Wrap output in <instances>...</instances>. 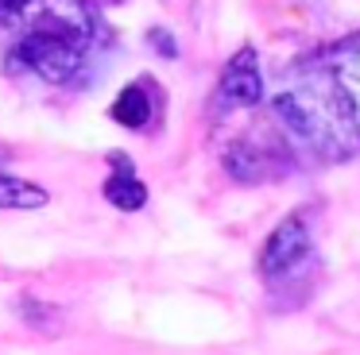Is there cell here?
I'll return each mask as SVG.
<instances>
[{
  "label": "cell",
  "instance_id": "obj_10",
  "mask_svg": "<svg viewBox=\"0 0 360 355\" xmlns=\"http://www.w3.org/2000/svg\"><path fill=\"white\" fill-rule=\"evenodd\" d=\"M148 43L155 54H163V58H179V43H174V35L167 27H151L148 31Z\"/></svg>",
  "mask_w": 360,
  "mask_h": 355
},
{
  "label": "cell",
  "instance_id": "obj_7",
  "mask_svg": "<svg viewBox=\"0 0 360 355\" xmlns=\"http://www.w3.org/2000/svg\"><path fill=\"white\" fill-rule=\"evenodd\" d=\"M109 116L120 123V128H128V131H143L151 123V116H155V105H151L148 85H140V81L124 85V89H120V97L112 100Z\"/></svg>",
  "mask_w": 360,
  "mask_h": 355
},
{
  "label": "cell",
  "instance_id": "obj_5",
  "mask_svg": "<svg viewBox=\"0 0 360 355\" xmlns=\"http://www.w3.org/2000/svg\"><path fill=\"white\" fill-rule=\"evenodd\" d=\"M275 159H279V154H275L271 147H264L256 135L233 139V143L225 147V154H221L229 178H236V182H244V185H256V182H264V178H271Z\"/></svg>",
  "mask_w": 360,
  "mask_h": 355
},
{
  "label": "cell",
  "instance_id": "obj_4",
  "mask_svg": "<svg viewBox=\"0 0 360 355\" xmlns=\"http://www.w3.org/2000/svg\"><path fill=\"white\" fill-rule=\"evenodd\" d=\"M306 255H310V228H306V220L295 213L264 239V247H259V274H264L267 282H279V278H287L298 262H306Z\"/></svg>",
  "mask_w": 360,
  "mask_h": 355
},
{
  "label": "cell",
  "instance_id": "obj_6",
  "mask_svg": "<svg viewBox=\"0 0 360 355\" xmlns=\"http://www.w3.org/2000/svg\"><path fill=\"white\" fill-rule=\"evenodd\" d=\"M109 162H112V174L105 178V185H101L105 201H109L112 208H120V213H136V208H143L148 205V185L136 178L132 159H128L124 151H112Z\"/></svg>",
  "mask_w": 360,
  "mask_h": 355
},
{
  "label": "cell",
  "instance_id": "obj_2",
  "mask_svg": "<svg viewBox=\"0 0 360 355\" xmlns=\"http://www.w3.org/2000/svg\"><path fill=\"white\" fill-rule=\"evenodd\" d=\"M101 20L89 0H0V46L8 74L70 85L101 46Z\"/></svg>",
  "mask_w": 360,
  "mask_h": 355
},
{
  "label": "cell",
  "instance_id": "obj_11",
  "mask_svg": "<svg viewBox=\"0 0 360 355\" xmlns=\"http://www.w3.org/2000/svg\"><path fill=\"white\" fill-rule=\"evenodd\" d=\"M109 4H120V0H109Z\"/></svg>",
  "mask_w": 360,
  "mask_h": 355
},
{
  "label": "cell",
  "instance_id": "obj_3",
  "mask_svg": "<svg viewBox=\"0 0 360 355\" xmlns=\"http://www.w3.org/2000/svg\"><path fill=\"white\" fill-rule=\"evenodd\" d=\"M264 105V74H259L256 46H240L221 69L217 93H213V108L217 112H233V108H256Z\"/></svg>",
  "mask_w": 360,
  "mask_h": 355
},
{
  "label": "cell",
  "instance_id": "obj_8",
  "mask_svg": "<svg viewBox=\"0 0 360 355\" xmlns=\"http://www.w3.org/2000/svg\"><path fill=\"white\" fill-rule=\"evenodd\" d=\"M47 201H51V193L43 185L16 178L0 166V208H43Z\"/></svg>",
  "mask_w": 360,
  "mask_h": 355
},
{
  "label": "cell",
  "instance_id": "obj_9",
  "mask_svg": "<svg viewBox=\"0 0 360 355\" xmlns=\"http://www.w3.org/2000/svg\"><path fill=\"white\" fill-rule=\"evenodd\" d=\"M20 316H24L32 328H39L51 336V332L58 328V321H63V309L51 305V301H39V297H20Z\"/></svg>",
  "mask_w": 360,
  "mask_h": 355
},
{
  "label": "cell",
  "instance_id": "obj_1",
  "mask_svg": "<svg viewBox=\"0 0 360 355\" xmlns=\"http://www.w3.org/2000/svg\"><path fill=\"white\" fill-rule=\"evenodd\" d=\"M267 105L295 151L318 162L352 159L360 151V31L295 58Z\"/></svg>",
  "mask_w": 360,
  "mask_h": 355
}]
</instances>
